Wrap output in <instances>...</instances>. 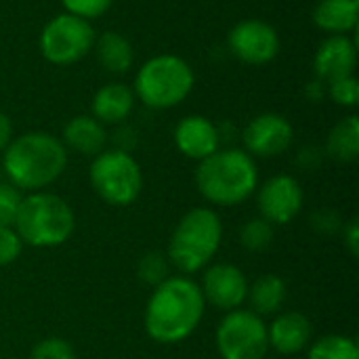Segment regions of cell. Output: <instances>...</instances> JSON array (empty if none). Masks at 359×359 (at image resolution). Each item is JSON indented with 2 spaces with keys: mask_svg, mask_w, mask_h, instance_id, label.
I'll use <instances>...</instances> for the list:
<instances>
[{
  "mask_svg": "<svg viewBox=\"0 0 359 359\" xmlns=\"http://www.w3.org/2000/svg\"><path fill=\"white\" fill-rule=\"evenodd\" d=\"M204 307L206 301L196 282L183 276L166 278L149 297L145 309V330L156 343H179L198 328Z\"/></svg>",
  "mask_w": 359,
  "mask_h": 359,
  "instance_id": "obj_1",
  "label": "cell"
},
{
  "mask_svg": "<svg viewBox=\"0 0 359 359\" xmlns=\"http://www.w3.org/2000/svg\"><path fill=\"white\" fill-rule=\"evenodd\" d=\"M67 164L63 143L48 133H25L11 141L2 168L17 189H42L57 181Z\"/></svg>",
  "mask_w": 359,
  "mask_h": 359,
  "instance_id": "obj_2",
  "label": "cell"
},
{
  "mask_svg": "<svg viewBox=\"0 0 359 359\" xmlns=\"http://www.w3.org/2000/svg\"><path fill=\"white\" fill-rule=\"evenodd\" d=\"M259 172L255 160L242 149L215 151L200 160L196 183L200 194L217 206H236L257 189Z\"/></svg>",
  "mask_w": 359,
  "mask_h": 359,
  "instance_id": "obj_3",
  "label": "cell"
},
{
  "mask_svg": "<svg viewBox=\"0 0 359 359\" xmlns=\"http://www.w3.org/2000/svg\"><path fill=\"white\" fill-rule=\"evenodd\" d=\"M13 227L23 244L34 248H53L69 240L76 219L69 204L59 196L32 194L21 200Z\"/></svg>",
  "mask_w": 359,
  "mask_h": 359,
  "instance_id": "obj_4",
  "label": "cell"
},
{
  "mask_svg": "<svg viewBox=\"0 0 359 359\" xmlns=\"http://www.w3.org/2000/svg\"><path fill=\"white\" fill-rule=\"evenodd\" d=\"M221 238L223 225L219 215L210 208H194L179 221L170 238L168 261L181 273H196L217 255Z\"/></svg>",
  "mask_w": 359,
  "mask_h": 359,
  "instance_id": "obj_5",
  "label": "cell"
},
{
  "mask_svg": "<svg viewBox=\"0 0 359 359\" xmlns=\"http://www.w3.org/2000/svg\"><path fill=\"white\" fill-rule=\"evenodd\" d=\"M194 88L189 63L177 55H158L145 61L135 78L139 99L154 109L179 105Z\"/></svg>",
  "mask_w": 359,
  "mask_h": 359,
  "instance_id": "obj_6",
  "label": "cell"
},
{
  "mask_svg": "<svg viewBox=\"0 0 359 359\" xmlns=\"http://www.w3.org/2000/svg\"><path fill=\"white\" fill-rule=\"evenodd\" d=\"M90 185L103 202L111 206H128L141 194L143 175L130 154L114 149L97 154L90 164Z\"/></svg>",
  "mask_w": 359,
  "mask_h": 359,
  "instance_id": "obj_7",
  "label": "cell"
},
{
  "mask_svg": "<svg viewBox=\"0 0 359 359\" xmlns=\"http://www.w3.org/2000/svg\"><path fill=\"white\" fill-rule=\"evenodd\" d=\"M217 349L223 359H263L267 355V326L246 309L229 311L217 328Z\"/></svg>",
  "mask_w": 359,
  "mask_h": 359,
  "instance_id": "obj_8",
  "label": "cell"
},
{
  "mask_svg": "<svg viewBox=\"0 0 359 359\" xmlns=\"http://www.w3.org/2000/svg\"><path fill=\"white\" fill-rule=\"evenodd\" d=\"M95 42V29L86 19L76 15H57L40 34V50L46 61L55 65H69L80 61Z\"/></svg>",
  "mask_w": 359,
  "mask_h": 359,
  "instance_id": "obj_9",
  "label": "cell"
},
{
  "mask_svg": "<svg viewBox=\"0 0 359 359\" xmlns=\"http://www.w3.org/2000/svg\"><path fill=\"white\" fill-rule=\"evenodd\" d=\"M229 48L240 61L263 65L276 59L280 50V36L269 23L246 19L229 32Z\"/></svg>",
  "mask_w": 359,
  "mask_h": 359,
  "instance_id": "obj_10",
  "label": "cell"
},
{
  "mask_svg": "<svg viewBox=\"0 0 359 359\" xmlns=\"http://www.w3.org/2000/svg\"><path fill=\"white\" fill-rule=\"evenodd\" d=\"M259 208L267 223L286 225L303 208V189L290 175L271 177L259 191Z\"/></svg>",
  "mask_w": 359,
  "mask_h": 359,
  "instance_id": "obj_11",
  "label": "cell"
},
{
  "mask_svg": "<svg viewBox=\"0 0 359 359\" xmlns=\"http://www.w3.org/2000/svg\"><path fill=\"white\" fill-rule=\"evenodd\" d=\"M204 301H208L212 307L223 311L238 309L248 294V282L236 265L219 263L206 269L200 286Z\"/></svg>",
  "mask_w": 359,
  "mask_h": 359,
  "instance_id": "obj_12",
  "label": "cell"
},
{
  "mask_svg": "<svg viewBox=\"0 0 359 359\" xmlns=\"http://www.w3.org/2000/svg\"><path fill=\"white\" fill-rule=\"evenodd\" d=\"M292 143V124L280 114H263L244 128V145L259 158L284 154Z\"/></svg>",
  "mask_w": 359,
  "mask_h": 359,
  "instance_id": "obj_13",
  "label": "cell"
},
{
  "mask_svg": "<svg viewBox=\"0 0 359 359\" xmlns=\"http://www.w3.org/2000/svg\"><path fill=\"white\" fill-rule=\"evenodd\" d=\"M179 151L191 160H204L219 151V130L204 116H187L175 128Z\"/></svg>",
  "mask_w": 359,
  "mask_h": 359,
  "instance_id": "obj_14",
  "label": "cell"
},
{
  "mask_svg": "<svg viewBox=\"0 0 359 359\" xmlns=\"http://www.w3.org/2000/svg\"><path fill=\"white\" fill-rule=\"evenodd\" d=\"M358 63V48L351 38L345 34H334L322 42L316 55V72L322 80H339L345 76H353Z\"/></svg>",
  "mask_w": 359,
  "mask_h": 359,
  "instance_id": "obj_15",
  "label": "cell"
},
{
  "mask_svg": "<svg viewBox=\"0 0 359 359\" xmlns=\"http://www.w3.org/2000/svg\"><path fill=\"white\" fill-rule=\"evenodd\" d=\"M311 322L299 311H286L267 326V341L278 353L292 355L303 351L311 341Z\"/></svg>",
  "mask_w": 359,
  "mask_h": 359,
  "instance_id": "obj_16",
  "label": "cell"
},
{
  "mask_svg": "<svg viewBox=\"0 0 359 359\" xmlns=\"http://www.w3.org/2000/svg\"><path fill=\"white\" fill-rule=\"evenodd\" d=\"M135 103V95L124 84H105L97 90L93 99V114L95 120L101 124H118L126 120Z\"/></svg>",
  "mask_w": 359,
  "mask_h": 359,
  "instance_id": "obj_17",
  "label": "cell"
},
{
  "mask_svg": "<svg viewBox=\"0 0 359 359\" xmlns=\"http://www.w3.org/2000/svg\"><path fill=\"white\" fill-rule=\"evenodd\" d=\"M63 139L78 154L97 156L105 147L107 133H105V128H103V124L99 120H95L90 116H78V118H74V120H69L65 124Z\"/></svg>",
  "mask_w": 359,
  "mask_h": 359,
  "instance_id": "obj_18",
  "label": "cell"
},
{
  "mask_svg": "<svg viewBox=\"0 0 359 359\" xmlns=\"http://www.w3.org/2000/svg\"><path fill=\"white\" fill-rule=\"evenodd\" d=\"M358 0H322L313 11V21L320 29L345 34L358 25Z\"/></svg>",
  "mask_w": 359,
  "mask_h": 359,
  "instance_id": "obj_19",
  "label": "cell"
},
{
  "mask_svg": "<svg viewBox=\"0 0 359 359\" xmlns=\"http://www.w3.org/2000/svg\"><path fill=\"white\" fill-rule=\"evenodd\" d=\"M246 299H250L252 311L257 316H269L282 309L284 301H286V284L282 278L267 273L263 278H259L250 288Z\"/></svg>",
  "mask_w": 359,
  "mask_h": 359,
  "instance_id": "obj_20",
  "label": "cell"
},
{
  "mask_svg": "<svg viewBox=\"0 0 359 359\" xmlns=\"http://www.w3.org/2000/svg\"><path fill=\"white\" fill-rule=\"evenodd\" d=\"M97 59L103 65V69L111 74H124L133 65V46L130 42L120 36L118 32H105L97 40Z\"/></svg>",
  "mask_w": 359,
  "mask_h": 359,
  "instance_id": "obj_21",
  "label": "cell"
},
{
  "mask_svg": "<svg viewBox=\"0 0 359 359\" xmlns=\"http://www.w3.org/2000/svg\"><path fill=\"white\" fill-rule=\"evenodd\" d=\"M326 149L337 162H353L359 156V120L358 116H347L328 135Z\"/></svg>",
  "mask_w": 359,
  "mask_h": 359,
  "instance_id": "obj_22",
  "label": "cell"
},
{
  "mask_svg": "<svg viewBox=\"0 0 359 359\" xmlns=\"http://www.w3.org/2000/svg\"><path fill=\"white\" fill-rule=\"evenodd\" d=\"M307 359H359V347L349 337L330 334L311 345Z\"/></svg>",
  "mask_w": 359,
  "mask_h": 359,
  "instance_id": "obj_23",
  "label": "cell"
},
{
  "mask_svg": "<svg viewBox=\"0 0 359 359\" xmlns=\"http://www.w3.org/2000/svg\"><path fill=\"white\" fill-rule=\"evenodd\" d=\"M240 240H242V246H246L248 250L261 252V250L269 248V244L273 240V225L267 223L265 219H252L242 227Z\"/></svg>",
  "mask_w": 359,
  "mask_h": 359,
  "instance_id": "obj_24",
  "label": "cell"
},
{
  "mask_svg": "<svg viewBox=\"0 0 359 359\" xmlns=\"http://www.w3.org/2000/svg\"><path fill=\"white\" fill-rule=\"evenodd\" d=\"M23 196L15 185L0 183V227H13Z\"/></svg>",
  "mask_w": 359,
  "mask_h": 359,
  "instance_id": "obj_25",
  "label": "cell"
},
{
  "mask_svg": "<svg viewBox=\"0 0 359 359\" xmlns=\"http://www.w3.org/2000/svg\"><path fill=\"white\" fill-rule=\"evenodd\" d=\"M139 278L145 280L147 284H154V286L164 282L168 278V265H166L164 257L158 252L145 255L139 263Z\"/></svg>",
  "mask_w": 359,
  "mask_h": 359,
  "instance_id": "obj_26",
  "label": "cell"
},
{
  "mask_svg": "<svg viewBox=\"0 0 359 359\" xmlns=\"http://www.w3.org/2000/svg\"><path fill=\"white\" fill-rule=\"evenodd\" d=\"M29 359H78L72 345L65 343L63 339H46V341H40L32 353Z\"/></svg>",
  "mask_w": 359,
  "mask_h": 359,
  "instance_id": "obj_27",
  "label": "cell"
},
{
  "mask_svg": "<svg viewBox=\"0 0 359 359\" xmlns=\"http://www.w3.org/2000/svg\"><path fill=\"white\" fill-rule=\"evenodd\" d=\"M330 97L334 103L345 105V107H353L359 101V82L353 76H345L339 80L330 82Z\"/></svg>",
  "mask_w": 359,
  "mask_h": 359,
  "instance_id": "obj_28",
  "label": "cell"
},
{
  "mask_svg": "<svg viewBox=\"0 0 359 359\" xmlns=\"http://www.w3.org/2000/svg\"><path fill=\"white\" fill-rule=\"evenodd\" d=\"M61 2L69 15H76L86 21L101 17L111 6V0H61Z\"/></svg>",
  "mask_w": 359,
  "mask_h": 359,
  "instance_id": "obj_29",
  "label": "cell"
},
{
  "mask_svg": "<svg viewBox=\"0 0 359 359\" xmlns=\"http://www.w3.org/2000/svg\"><path fill=\"white\" fill-rule=\"evenodd\" d=\"M23 248L21 238L13 227H0V267L11 265L15 259H19Z\"/></svg>",
  "mask_w": 359,
  "mask_h": 359,
  "instance_id": "obj_30",
  "label": "cell"
},
{
  "mask_svg": "<svg viewBox=\"0 0 359 359\" xmlns=\"http://www.w3.org/2000/svg\"><path fill=\"white\" fill-rule=\"evenodd\" d=\"M343 240H345V246L347 250L351 252V257H358L359 255V227H358V219H353L345 231H343Z\"/></svg>",
  "mask_w": 359,
  "mask_h": 359,
  "instance_id": "obj_31",
  "label": "cell"
},
{
  "mask_svg": "<svg viewBox=\"0 0 359 359\" xmlns=\"http://www.w3.org/2000/svg\"><path fill=\"white\" fill-rule=\"evenodd\" d=\"M11 135H13V126L6 114L0 111V149H6V145L11 143Z\"/></svg>",
  "mask_w": 359,
  "mask_h": 359,
  "instance_id": "obj_32",
  "label": "cell"
},
{
  "mask_svg": "<svg viewBox=\"0 0 359 359\" xmlns=\"http://www.w3.org/2000/svg\"><path fill=\"white\" fill-rule=\"evenodd\" d=\"M0 177H2V170H0Z\"/></svg>",
  "mask_w": 359,
  "mask_h": 359,
  "instance_id": "obj_33",
  "label": "cell"
}]
</instances>
